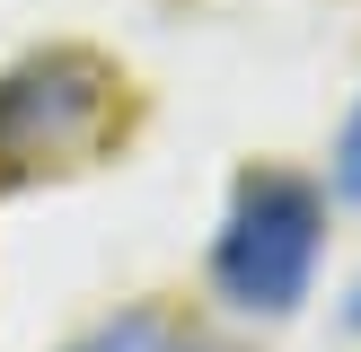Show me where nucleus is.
<instances>
[{
	"label": "nucleus",
	"mask_w": 361,
	"mask_h": 352,
	"mask_svg": "<svg viewBox=\"0 0 361 352\" xmlns=\"http://www.w3.org/2000/svg\"><path fill=\"white\" fill-rule=\"evenodd\" d=\"M123 106V70L88 44H44L18 70H0V176L80 168L106 150Z\"/></svg>",
	"instance_id": "nucleus-1"
},
{
	"label": "nucleus",
	"mask_w": 361,
	"mask_h": 352,
	"mask_svg": "<svg viewBox=\"0 0 361 352\" xmlns=\"http://www.w3.org/2000/svg\"><path fill=\"white\" fill-rule=\"evenodd\" d=\"M317 238H326V203H317V185H300V176H282V168H256L238 194H229L221 246H212V282H221L238 308L282 317V308L309 299Z\"/></svg>",
	"instance_id": "nucleus-2"
},
{
	"label": "nucleus",
	"mask_w": 361,
	"mask_h": 352,
	"mask_svg": "<svg viewBox=\"0 0 361 352\" xmlns=\"http://www.w3.org/2000/svg\"><path fill=\"white\" fill-rule=\"evenodd\" d=\"M335 194H344V203H361V106H353L344 141H335Z\"/></svg>",
	"instance_id": "nucleus-3"
},
{
	"label": "nucleus",
	"mask_w": 361,
	"mask_h": 352,
	"mask_svg": "<svg viewBox=\"0 0 361 352\" xmlns=\"http://www.w3.org/2000/svg\"><path fill=\"white\" fill-rule=\"evenodd\" d=\"M150 344V317H123V326H106L97 344H80V352H141Z\"/></svg>",
	"instance_id": "nucleus-4"
}]
</instances>
